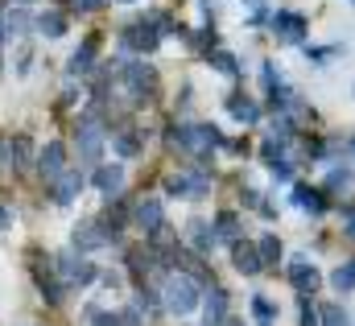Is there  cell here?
<instances>
[{
    "mask_svg": "<svg viewBox=\"0 0 355 326\" xmlns=\"http://www.w3.org/2000/svg\"><path fill=\"white\" fill-rule=\"evenodd\" d=\"M347 236H352V240H355V219H352V223H347Z\"/></svg>",
    "mask_w": 355,
    "mask_h": 326,
    "instance_id": "74e56055",
    "label": "cell"
},
{
    "mask_svg": "<svg viewBox=\"0 0 355 326\" xmlns=\"http://www.w3.org/2000/svg\"><path fill=\"white\" fill-rule=\"evenodd\" d=\"M318 326H352V318L343 314V306H322V314H318Z\"/></svg>",
    "mask_w": 355,
    "mask_h": 326,
    "instance_id": "484cf974",
    "label": "cell"
},
{
    "mask_svg": "<svg viewBox=\"0 0 355 326\" xmlns=\"http://www.w3.org/2000/svg\"><path fill=\"white\" fill-rule=\"evenodd\" d=\"M137 149H141L137 128H128V132H120V137H116V153H120V157H137Z\"/></svg>",
    "mask_w": 355,
    "mask_h": 326,
    "instance_id": "cb8c5ba5",
    "label": "cell"
},
{
    "mask_svg": "<svg viewBox=\"0 0 355 326\" xmlns=\"http://www.w3.org/2000/svg\"><path fill=\"white\" fill-rule=\"evenodd\" d=\"M124 4H128V0H124Z\"/></svg>",
    "mask_w": 355,
    "mask_h": 326,
    "instance_id": "ee69618b",
    "label": "cell"
},
{
    "mask_svg": "<svg viewBox=\"0 0 355 326\" xmlns=\"http://www.w3.org/2000/svg\"><path fill=\"white\" fill-rule=\"evenodd\" d=\"M219 326H240V323H232V318H223V323H219Z\"/></svg>",
    "mask_w": 355,
    "mask_h": 326,
    "instance_id": "60d3db41",
    "label": "cell"
},
{
    "mask_svg": "<svg viewBox=\"0 0 355 326\" xmlns=\"http://www.w3.org/2000/svg\"><path fill=\"white\" fill-rule=\"evenodd\" d=\"M257 252H261V260H265V264H277V260H281V240H277V236H265Z\"/></svg>",
    "mask_w": 355,
    "mask_h": 326,
    "instance_id": "4316f807",
    "label": "cell"
},
{
    "mask_svg": "<svg viewBox=\"0 0 355 326\" xmlns=\"http://www.w3.org/2000/svg\"><path fill=\"white\" fill-rule=\"evenodd\" d=\"M58 273H62L67 285H91L95 281V264L75 260V256H58Z\"/></svg>",
    "mask_w": 355,
    "mask_h": 326,
    "instance_id": "52a82bcc",
    "label": "cell"
},
{
    "mask_svg": "<svg viewBox=\"0 0 355 326\" xmlns=\"http://www.w3.org/2000/svg\"><path fill=\"white\" fill-rule=\"evenodd\" d=\"M95 50H99V37H87V42H83V50H75V54H71V75H87Z\"/></svg>",
    "mask_w": 355,
    "mask_h": 326,
    "instance_id": "e0dca14e",
    "label": "cell"
},
{
    "mask_svg": "<svg viewBox=\"0 0 355 326\" xmlns=\"http://www.w3.org/2000/svg\"><path fill=\"white\" fill-rule=\"evenodd\" d=\"M0 8H4V0H0Z\"/></svg>",
    "mask_w": 355,
    "mask_h": 326,
    "instance_id": "b9f144b4",
    "label": "cell"
},
{
    "mask_svg": "<svg viewBox=\"0 0 355 326\" xmlns=\"http://www.w3.org/2000/svg\"><path fill=\"white\" fill-rule=\"evenodd\" d=\"M103 244H107V236H103V228L95 219L75 228V252H95V248H103Z\"/></svg>",
    "mask_w": 355,
    "mask_h": 326,
    "instance_id": "8fae6325",
    "label": "cell"
},
{
    "mask_svg": "<svg viewBox=\"0 0 355 326\" xmlns=\"http://www.w3.org/2000/svg\"><path fill=\"white\" fill-rule=\"evenodd\" d=\"M232 264L244 273V277H257L261 268H265V260H261V252L252 244H240V240H232Z\"/></svg>",
    "mask_w": 355,
    "mask_h": 326,
    "instance_id": "9c48e42d",
    "label": "cell"
},
{
    "mask_svg": "<svg viewBox=\"0 0 355 326\" xmlns=\"http://www.w3.org/2000/svg\"><path fill=\"white\" fill-rule=\"evenodd\" d=\"M95 186H99L107 198H116L120 186H124V165H99V169H95Z\"/></svg>",
    "mask_w": 355,
    "mask_h": 326,
    "instance_id": "4fadbf2b",
    "label": "cell"
},
{
    "mask_svg": "<svg viewBox=\"0 0 355 326\" xmlns=\"http://www.w3.org/2000/svg\"><path fill=\"white\" fill-rule=\"evenodd\" d=\"M227 108H232V116H236V120H244V124H257V120H261V112H257V103H252L248 95H232V99H227Z\"/></svg>",
    "mask_w": 355,
    "mask_h": 326,
    "instance_id": "ac0fdd59",
    "label": "cell"
},
{
    "mask_svg": "<svg viewBox=\"0 0 355 326\" xmlns=\"http://www.w3.org/2000/svg\"><path fill=\"white\" fill-rule=\"evenodd\" d=\"M33 25H37L46 37H62V33H67V17H62V12H54V8H50V12H42Z\"/></svg>",
    "mask_w": 355,
    "mask_h": 326,
    "instance_id": "ffe728a7",
    "label": "cell"
},
{
    "mask_svg": "<svg viewBox=\"0 0 355 326\" xmlns=\"http://www.w3.org/2000/svg\"><path fill=\"white\" fill-rule=\"evenodd\" d=\"M37 169H42L46 182H54V178L67 169V145H62V141H50V145L37 153Z\"/></svg>",
    "mask_w": 355,
    "mask_h": 326,
    "instance_id": "8992f818",
    "label": "cell"
},
{
    "mask_svg": "<svg viewBox=\"0 0 355 326\" xmlns=\"http://www.w3.org/2000/svg\"><path fill=\"white\" fill-rule=\"evenodd\" d=\"M272 29L281 33V42H302L306 37V21L297 12H277L272 17Z\"/></svg>",
    "mask_w": 355,
    "mask_h": 326,
    "instance_id": "7c38bea8",
    "label": "cell"
},
{
    "mask_svg": "<svg viewBox=\"0 0 355 326\" xmlns=\"http://www.w3.org/2000/svg\"><path fill=\"white\" fill-rule=\"evenodd\" d=\"M4 153H8V145H4V141H0V162H4Z\"/></svg>",
    "mask_w": 355,
    "mask_h": 326,
    "instance_id": "ab89813d",
    "label": "cell"
},
{
    "mask_svg": "<svg viewBox=\"0 0 355 326\" xmlns=\"http://www.w3.org/2000/svg\"><path fill=\"white\" fill-rule=\"evenodd\" d=\"M202 318H207V326H219L223 318H227V289H219V285H211V289H207Z\"/></svg>",
    "mask_w": 355,
    "mask_h": 326,
    "instance_id": "30bf717a",
    "label": "cell"
},
{
    "mask_svg": "<svg viewBox=\"0 0 355 326\" xmlns=\"http://www.w3.org/2000/svg\"><path fill=\"white\" fill-rule=\"evenodd\" d=\"M289 281H293V289H297L302 298H310V293L318 289V268H314L306 256H293V260H289Z\"/></svg>",
    "mask_w": 355,
    "mask_h": 326,
    "instance_id": "5b68a950",
    "label": "cell"
},
{
    "mask_svg": "<svg viewBox=\"0 0 355 326\" xmlns=\"http://www.w3.org/2000/svg\"><path fill=\"white\" fill-rule=\"evenodd\" d=\"M132 219H137V228H141L145 236L162 232V228H166V211H162V198H141V203L132 207Z\"/></svg>",
    "mask_w": 355,
    "mask_h": 326,
    "instance_id": "3957f363",
    "label": "cell"
},
{
    "mask_svg": "<svg viewBox=\"0 0 355 326\" xmlns=\"http://www.w3.org/2000/svg\"><path fill=\"white\" fill-rule=\"evenodd\" d=\"M79 190H83V173H75V169H62V173L54 178V203H71Z\"/></svg>",
    "mask_w": 355,
    "mask_h": 326,
    "instance_id": "5bb4252c",
    "label": "cell"
},
{
    "mask_svg": "<svg viewBox=\"0 0 355 326\" xmlns=\"http://www.w3.org/2000/svg\"><path fill=\"white\" fill-rule=\"evenodd\" d=\"M8 162H12V169H25V165L33 162V141H29L25 132H17V137L8 141Z\"/></svg>",
    "mask_w": 355,
    "mask_h": 326,
    "instance_id": "2e32d148",
    "label": "cell"
},
{
    "mask_svg": "<svg viewBox=\"0 0 355 326\" xmlns=\"http://www.w3.org/2000/svg\"><path fill=\"white\" fill-rule=\"evenodd\" d=\"M120 326H141V314H137V310H124V314H120Z\"/></svg>",
    "mask_w": 355,
    "mask_h": 326,
    "instance_id": "836d02e7",
    "label": "cell"
},
{
    "mask_svg": "<svg viewBox=\"0 0 355 326\" xmlns=\"http://www.w3.org/2000/svg\"><path fill=\"white\" fill-rule=\"evenodd\" d=\"M215 232H219L223 240H236V236H240V219H236L232 211H223V215L215 219Z\"/></svg>",
    "mask_w": 355,
    "mask_h": 326,
    "instance_id": "d4e9b609",
    "label": "cell"
},
{
    "mask_svg": "<svg viewBox=\"0 0 355 326\" xmlns=\"http://www.w3.org/2000/svg\"><path fill=\"white\" fill-rule=\"evenodd\" d=\"M162 298H166V310L178 314V318H186V314H194V310H198V285H194V277H190V273H174V277L166 281Z\"/></svg>",
    "mask_w": 355,
    "mask_h": 326,
    "instance_id": "6da1fadb",
    "label": "cell"
},
{
    "mask_svg": "<svg viewBox=\"0 0 355 326\" xmlns=\"http://www.w3.org/2000/svg\"><path fill=\"white\" fill-rule=\"evenodd\" d=\"M124 83L132 87L137 103H149V95L157 91V75H153V67H145V62H132V67H124Z\"/></svg>",
    "mask_w": 355,
    "mask_h": 326,
    "instance_id": "7a4b0ae2",
    "label": "cell"
},
{
    "mask_svg": "<svg viewBox=\"0 0 355 326\" xmlns=\"http://www.w3.org/2000/svg\"><path fill=\"white\" fill-rule=\"evenodd\" d=\"M211 62H215V67H219L223 75H236V71H240V67H236V58H232V54H223V50H219V54H215Z\"/></svg>",
    "mask_w": 355,
    "mask_h": 326,
    "instance_id": "4dcf8cb0",
    "label": "cell"
},
{
    "mask_svg": "<svg viewBox=\"0 0 355 326\" xmlns=\"http://www.w3.org/2000/svg\"><path fill=\"white\" fill-rule=\"evenodd\" d=\"M347 182H352L347 169H335V173H331V190H339V186H347Z\"/></svg>",
    "mask_w": 355,
    "mask_h": 326,
    "instance_id": "d6a6232c",
    "label": "cell"
},
{
    "mask_svg": "<svg viewBox=\"0 0 355 326\" xmlns=\"http://www.w3.org/2000/svg\"><path fill=\"white\" fill-rule=\"evenodd\" d=\"M8 219H12V215H8V207H4V203H0V228H4V223H8Z\"/></svg>",
    "mask_w": 355,
    "mask_h": 326,
    "instance_id": "d590c367",
    "label": "cell"
},
{
    "mask_svg": "<svg viewBox=\"0 0 355 326\" xmlns=\"http://www.w3.org/2000/svg\"><path fill=\"white\" fill-rule=\"evenodd\" d=\"M331 285H335L339 293H352L355 289V264H339V268L331 273Z\"/></svg>",
    "mask_w": 355,
    "mask_h": 326,
    "instance_id": "603a6c76",
    "label": "cell"
},
{
    "mask_svg": "<svg viewBox=\"0 0 355 326\" xmlns=\"http://www.w3.org/2000/svg\"><path fill=\"white\" fill-rule=\"evenodd\" d=\"M252 314H257V323H261V326H268L272 318H277V310H272V302H265L261 293L252 298Z\"/></svg>",
    "mask_w": 355,
    "mask_h": 326,
    "instance_id": "83f0119b",
    "label": "cell"
},
{
    "mask_svg": "<svg viewBox=\"0 0 355 326\" xmlns=\"http://www.w3.org/2000/svg\"><path fill=\"white\" fill-rule=\"evenodd\" d=\"M0 67H4V62H0Z\"/></svg>",
    "mask_w": 355,
    "mask_h": 326,
    "instance_id": "7bdbcfd3",
    "label": "cell"
},
{
    "mask_svg": "<svg viewBox=\"0 0 355 326\" xmlns=\"http://www.w3.org/2000/svg\"><path fill=\"white\" fill-rule=\"evenodd\" d=\"M157 42H162V33L153 29V21H137L124 29V46H132V50H157Z\"/></svg>",
    "mask_w": 355,
    "mask_h": 326,
    "instance_id": "ba28073f",
    "label": "cell"
},
{
    "mask_svg": "<svg viewBox=\"0 0 355 326\" xmlns=\"http://www.w3.org/2000/svg\"><path fill=\"white\" fill-rule=\"evenodd\" d=\"M103 0H75V8H83V12H91V8H99Z\"/></svg>",
    "mask_w": 355,
    "mask_h": 326,
    "instance_id": "e575fe53",
    "label": "cell"
},
{
    "mask_svg": "<svg viewBox=\"0 0 355 326\" xmlns=\"http://www.w3.org/2000/svg\"><path fill=\"white\" fill-rule=\"evenodd\" d=\"M302 326H318V314L310 310V302H306V298H302Z\"/></svg>",
    "mask_w": 355,
    "mask_h": 326,
    "instance_id": "1f68e13d",
    "label": "cell"
},
{
    "mask_svg": "<svg viewBox=\"0 0 355 326\" xmlns=\"http://www.w3.org/2000/svg\"><path fill=\"white\" fill-rule=\"evenodd\" d=\"M190 244H194V252H211L215 248V228H207L202 219H194L190 223Z\"/></svg>",
    "mask_w": 355,
    "mask_h": 326,
    "instance_id": "d6986e66",
    "label": "cell"
},
{
    "mask_svg": "<svg viewBox=\"0 0 355 326\" xmlns=\"http://www.w3.org/2000/svg\"><path fill=\"white\" fill-rule=\"evenodd\" d=\"M248 4H252V8H265V0H248Z\"/></svg>",
    "mask_w": 355,
    "mask_h": 326,
    "instance_id": "f35d334b",
    "label": "cell"
},
{
    "mask_svg": "<svg viewBox=\"0 0 355 326\" xmlns=\"http://www.w3.org/2000/svg\"><path fill=\"white\" fill-rule=\"evenodd\" d=\"M293 203H297L302 211H314V215L327 207V203H322V194H318V190H310V186H293Z\"/></svg>",
    "mask_w": 355,
    "mask_h": 326,
    "instance_id": "44dd1931",
    "label": "cell"
},
{
    "mask_svg": "<svg viewBox=\"0 0 355 326\" xmlns=\"http://www.w3.org/2000/svg\"><path fill=\"white\" fill-rule=\"evenodd\" d=\"M4 25H8V33H25V29H29V25H33V17H29V12H21V8H17V12H12V17H8V21H4Z\"/></svg>",
    "mask_w": 355,
    "mask_h": 326,
    "instance_id": "f1b7e54d",
    "label": "cell"
},
{
    "mask_svg": "<svg viewBox=\"0 0 355 326\" xmlns=\"http://www.w3.org/2000/svg\"><path fill=\"white\" fill-rule=\"evenodd\" d=\"M4 33H8V25H4V21H0V46H4Z\"/></svg>",
    "mask_w": 355,
    "mask_h": 326,
    "instance_id": "8d00e7d4",
    "label": "cell"
},
{
    "mask_svg": "<svg viewBox=\"0 0 355 326\" xmlns=\"http://www.w3.org/2000/svg\"><path fill=\"white\" fill-rule=\"evenodd\" d=\"M87 318H91V326H120V314H103V310H95V306L87 310Z\"/></svg>",
    "mask_w": 355,
    "mask_h": 326,
    "instance_id": "f546056e",
    "label": "cell"
},
{
    "mask_svg": "<svg viewBox=\"0 0 355 326\" xmlns=\"http://www.w3.org/2000/svg\"><path fill=\"white\" fill-rule=\"evenodd\" d=\"M174 145L190 149V153H207L211 145H219V132H215V128H207V124H198V128H178Z\"/></svg>",
    "mask_w": 355,
    "mask_h": 326,
    "instance_id": "277c9868",
    "label": "cell"
},
{
    "mask_svg": "<svg viewBox=\"0 0 355 326\" xmlns=\"http://www.w3.org/2000/svg\"><path fill=\"white\" fill-rule=\"evenodd\" d=\"M33 273H37V289L46 293V302H50V306H58V302H62V285H58V281H54V277L42 268V264H37Z\"/></svg>",
    "mask_w": 355,
    "mask_h": 326,
    "instance_id": "7402d4cb",
    "label": "cell"
},
{
    "mask_svg": "<svg viewBox=\"0 0 355 326\" xmlns=\"http://www.w3.org/2000/svg\"><path fill=\"white\" fill-rule=\"evenodd\" d=\"M99 149H103V132L95 124H83L79 128V153H83V162H99Z\"/></svg>",
    "mask_w": 355,
    "mask_h": 326,
    "instance_id": "9a60e30c",
    "label": "cell"
}]
</instances>
